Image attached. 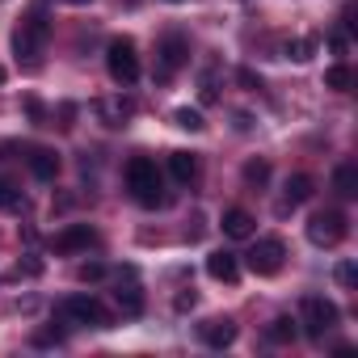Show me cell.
Instances as JSON below:
<instances>
[{
    "instance_id": "d6986e66",
    "label": "cell",
    "mask_w": 358,
    "mask_h": 358,
    "mask_svg": "<svg viewBox=\"0 0 358 358\" xmlns=\"http://www.w3.org/2000/svg\"><path fill=\"white\" fill-rule=\"evenodd\" d=\"M295 320L291 316H278V320H270V329H266V337L274 341V345H287V341H295Z\"/></svg>"
},
{
    "instance_id": "5b68a950",
    "label": "cell",
    "mask_w": 358,
    "mask_h": 358,
    "mask_svg": "<svg viewBox=\"0 0 358 358\" xmlns=\"http://www.w3.org/2000/svg\"><path fill=\"white\" fill-rule=\"evenodd\" d=\"M345 232H350V224H345L341 211H320V215L308 220V241H312L316 249H333V245H341Z\"/></svg>"
},
{
    "instance_id": "9a60e30c",
    "label": "cell",
    "mask_w": 358,
    "mask_h": 358,
    "mask_svg": "<svg viewBox=\"0 0 358 358\" xmlns=\"http://www.w3.org/2000/svg\"><path fill=\"white\" fill-rule=\"evenodd\" d=\"M253 215L249 211H241V207H232V211H224V236H232V241H249L253 236Z\"/></svg>"
},
{
    "instance_id": "7c38bea8",
    "label": "cell",
    "mask_w": 358,
    "mask_h": 358,
    "mask_svg": "<svg viewBox=\"0 0 358 358\" xmlns=\"http://www.w3.org/2000/svg\"><path fill=\"white\" fill-rule=\"evenodd\" d=\"M26 164H30V173L38 177V182H55L59 177V152H51V148H34L26 156Z\"/></svg>"
},
{
    "instance_id": "ac0fdd59",
    "label": "cell",
    "mask_w": 358,
    "mask_h": 358,
    "mask_svg": "<svg viewBox=\"0 0 358 358\" xmlns=\"http://www.w3.org/2000/svg\"><path fill=\"white\" fill-rule=\"evenodd\" d=\"M114 299H118V308H122L127 316H139V312H143V295H139V287H135V282L118 287V291H114Z\"/></svg>"
},
{
    "instance_id": "e0dca14e",
    "label": "cell",
    "mask_w": 358,
    "mask_h": 358,
    "mask_svg": "<svg viewBox=\"0 0 358 358\" xmlns=\"http://www.w3.org/2000/svg\"><path fill=\"white\" fill-rule=\"evenodd\" d=\"M131 101H122V97H110V101H97V114H101V122L106 127H122L127 118H131Z\"/></svg>"
},
{
    "instance_id": "8fae6325",
    "label": "cell",
    "mask_w": 358,
    "mask_h": 358,
    "mask_svg": "<svg viewBox=\"0 0 358 358\" xmlns=\"http://www.w3.org/2000/svg\"><path fill=\"white\" fill-rule=\"evenodd\" d=\"M207 274H211L215 282H236V278H241V262H236V253L215 249V253L207 257Z\"/></svg>"
},
{
    "instance_id": "5bb4252c",
    "label": "cell",
    "mask_w": 358,
    "mask_h": 358,
    "mask_svg": "<svg viewBox=\"0 0 358 358\" xmlns=\"http://www.w3.org/2000/svg\"><path fill=\"white\" fill-rule=\"evenodd\" d=\"M199 333H203V341H207L211 350H224V345H232V341H236V324H232L228 316H224V320H207Z\"/></svg>"
},
{
    "instance_id": "277c9868",
    "label": "cell",
    "mask_w": 358,
    "mask_h": 358,
    "mask_svg": "<svg viewBox=\"0 0 358 358\" xmlns=\"http://www.w3.org/2000/svg\"><path fill=\"white\" fill-rule=\"evenodd\" d=\"M106 68H110V80L114 85H135L139 80V51H135V43L131 38H114L110 47H106Z\"/></svg>"
},
{
    "instance_id": "f1b7e54d",
    "label": "cell",
    "mask_w": 358,
    "mask_h": 358,
    "mask_svg": "<svg viewBox=\"0 0 358 358\" xmlns=\"http://www.w3.org/2000/svg\"><path fill=\"white\" fill-rule=\"evenodd\" d=\"M199 89H203V101H215V97H220V89H215V76H211V72L203 76V85H199Z\"/></svg>"
},
{
    "instance_id": "ffe728a7",
    "label": "cell",
    "mask_w": 358,
    "mask_h": 358,
    "mask_svg": "<svg viewBox=\"0 0 358 358\" xmlns=\"http://www.w3.org/2000/svg\"><path fill=\"white\" fill-rule=\"evenodd\" d=\"M324 85H329L333 93H350V85H354V72H350L345 64H333V68L324 72Z\"/></svg>"
},
{
    "instance_id": "ba28073f",
    "label": "cell",
    "mask_w": 358,
    "mask_h": 358,
    "mask_svg": "<svg viewBox=\"0 0 358 358\" xmlns=\"http://www.w3.org/2000/svg\"><path fill=\"white\" fill-rule=\"evenodd\" d=\"M282 262H287V245H282L278 236H266V241H257V245L249 249V270H253V274H262V278L278 274V270H282Z\"/></svg>"
},
{
    "instance_id": "f546056e",
    "label": "cell",
    "mask_w": 358,
    "mask_h": 358,
    "mask_svg": "<svg viewBox=\"0 0 358 358\" xmlns=\"http://www.w3.org/2000/svg\"><path fill=\"white\" fill-rule=\"evenodd\" d=\"M194 303H199V295H194V291H186V295H177V312H190Z\"/></svg>"
},
{
    "instance_id": "1f68e13d",
    "label": "cell",
    "mask_w": 358,
    "mask_h": 358,
    "mask_svg": "<svg viewBox=\"0 0 358 358\" xmlns=\"http://www.w3.org/2000/svg\"><path fill=\"white\" fill-rule=\"evenodd\" d=\"M0 80H5V68H0Z\"/></svg>"
},
{
    "instance_id": "52a82bcc",
    "label": "cell",
    "mask_w": 358,
    "mask_h": 358,
    "mask_svg": "<svg viewBox=\"0 0 358 358\" xmlns=\"http://www.w3.org/2000/svg\"><path fill=\"white\" fill-rule=\"evenodd\" d=\"M64 320H68V324H85V329H110V312H106L93 295H72V299H64Z\"/></svg>"
},
{
    "instance_id": "83f0119b",
    "label": "cell",
    "mask_w": 358,
    "mask_h": 358,
    "mask_svg": "<svg viewBox=\"0 0 358 358\" xmlns=\"http://www.w3.org/2000/svg\"><path fill=\"white\" fill-rule=\"evenodd\" d=\"M329 47H333L337 55H345V47H350V34H345V30H337V34H329Z\"/></svg>"
},
{
    "instance_id": "2e32d148",
    "label": "cell",
    "mask_w": 358,
    "mask_h": 358,
    "mask_svg": "<svg viewBox=\"0 0 358 358\" xmlns=\"http://www.w3.org/2000/svg\"><path fill=\"white\" fill-rule=\"evenodd\" d=\"M333 190H337L341 199H354V194H358V164H354V160H341V164L333 169Z\"/></svg>"
},
{
    "instance_id": "484cf974",
    "label": "cell",
    "mask_w": 358,
    "mask_h": 358,
    "mask_svg": "<svg viewBox=\"0 0 358 358\" xmlns=\"http://www.w3.org/2000/svg\"><path fill=\"white\" fill-rule=\"evenodd\" d=\"M76 274H80V282H97V278H106V266L101 262H85Z\"/></svg>"
},
{
    "instance_id": "4fadbf2b",
    "label": "cell",
    "mask_w": 358,
    "mask_h": 358,
    "mask_svg": "<svg viewBox=\"0 0 358 358\" xmlns=\"http://www.w3.org/2000/svg\"><path fill=\"white\" fill-rule=\"evenodd\" d=\"M169 173H173L182 186L199 182V156H194V152H169Z\"/></svg>"
},
{
    "instance_id": "603a6c76",
    "label": "cell",
    "mask_w": 358,
    "mask_h": 358,
    "mask_svg": "<svg viewBox=\"0 0 358 358\" xmlns=\"http://www.w3.org/2000/svg\"><path fill=\"white\" fill-rule=\"evenodd\" d=\"M245 182H249V186H266V182H270V164H266V160H249V164H245Z\"/></svg>"
},
{
    "instance_id": "4dcf8cb0",
    "label": "cell",
    "mask_w": 358,
    "mask_h": 358,
    "mask_svg": "<svg viewBox=\"0 0 358 358\" xmlns=\"http://www.w3.org/2000/svg\"><path fill=\"white\" fill-rule=\"evenodd\" d=\"M72 5H89V0H72Z\"/></svg>"
},
{
    "instance_id": "7402d4cb",
    "label": "cell",
    "mask_w": 358,
    "mask_h": 358,
    "mask_svg": "<svg viewBox=\"0 0 358 358\" xmlns=\"http://www.w3.org/2000/svg\"><path fill=\"white\" fill-rule=\"evenodd\" d=\"M173 122L182 127V131H203V127H207V122H203V114H199V110H190V106L177 110V114H173Z\"/></svg>"
},
{
    "instance_id": "8992f818",
    "label": "cell",
    "mask_w": 358,
    "mask_h": 358,
    "mask_svg": "<svg viewBox=\"0 0 358 358\" xmlns=\"http://www.w3.org/2000/svg\"><path fill=\"white\" fill-rule=\"evenodd\" d=\"M186 59H190V43L182 34H164L156 47V80H173L177 68H186Z\"/></svg>"
},
{
    "instance_id": "7a4b0ae2",
    "label": "cell",
    "mask_w": 358,
    "mask_h": 358,
    "mask_svg": "<svg viewBox=\"0 0 358 358\" xmlns=\"http://www.w3.org/2000/svg\"><path fill=\"white\" fill-rule=\"evenodd\" d=\"M47 43H51V22H47L38 9L17 22V30H13V55H17V64L38 68L43 55H47Z\"/></svg>"
},
{
    "instance_id": "d4e9b609",
    "label": "cell",
    "mask_w": 358,
    "mask_h": 358,
    "mask_svg": "<svg viewBox=\"0 0 358 358\" xmlns=\"http://www.w3.org/2000/svg\"><path fill=\"white\" fill-rule=\"evenodd\" d=\"M333 278H337V287H354V278H358V270H354V262H337V270H333Z\"/></svg>"
},
{
    "instance_id": "4316f807",
    "label": "cell",
    "mask_w": 358,
    "mask_h": 358,
    "mask_svg": "<svg viewBox=\"0 0 358 358\" xmlns=\"http://www.w3.org/2000/svg\"><path fill=\"white\" fill-rule=\"evenodd\" d=\"M59 341H64L59 329H38V333H34V345H59Z\"/></svg>"
},
{
    "instance_id": "6da1fadb",
    "label": "cell",
    "mask_w": 358,
    "mask_h": 358,
    "mask_svg": "<svg viewBox=\"0 0 358 358\" xmlns=\"http://www.w3.org/2000/svg\"><path fill=\"white\" fill-rule=\"evenodd\" d=\"M127 190L139 207H164V177L152 156H131L127 160Z\"/></svg>"
},
{
    "instance_id": "3957f363",
    "label": "cell",
    "mask_w": 358,
    "mask_h": 358,
    "mask_svg": "<svg viewBox=\"0 0 358 358\" xmlns=\"http://www.w3.org/2000/svg\"><path fill=\"white\" fill-rule=\"evenodd\" d=\"M337 320H341V312H337L333 299H324V295H308V299L299 303V320H295V324H303V333H308L312 341H320L324 333H333Z\"/></svg>"
},
{
    "instance_id": "44dd1931",
    "label": "cell",
    "mask_w": 358,
    "mask_h": 358,
    "mask_svg": "<svg viewBox=\"0 0 358 358\" xmlns=\"http://www.w3.org/2000/svg\"><path fill=\"white\" fill-rule=\"evenodd\" d=\"M287 55H291L295 64H308V59L316 55V38H312V34H303V38H291V43H287Z\"/></svg>"
},
{
    "instance_id": "cb8c5ba5",
    "label": "cell",
    "mask_w": 358,
    "mask_h": 358,
    "mask_svg": "<svg viewBox=\"0 0 358 358\" xmlns=\"http://www.w3.org/2000/svg\"><path fill=\"white\" fill-rule=\"evenodd\" d=\"M17 207H26L22 194H17V186L13 182H0V211H17Z\"/></svg>"
},
{
    "instance_id": "9c48e42d",
    "label": "cell",
    "mask_w": 358,
    "mask_h": 358,
    "mask_svg": "<svg viewBox=\"0 0 358 358\" xmlns=\"http://www.w3.org/2000/svg\"><path fill=\"white\" fill-rule=\"evenodd\" d=\"M316 194V182L308 173H295V177H287V190H282V203H278V215H287L291 207H299V203H308Z\"/></svg>"
},
{
    "instance_id": "30bf717a",
    "label": "cell",
    "mask_w": 358,
    "mask_h": 358,
    "mask_svg": "<svg viewBox=\"0 0 358 358\" xmlns=\"http://www.w3.org/2000/svg\"><path fill=\"white\" fill-rule=\"evenodd\" d=\"M89 245H97V232H93L89 224H68V228L55 236V253H80V249H89Z\"/></svg>"
}]
</instances>
